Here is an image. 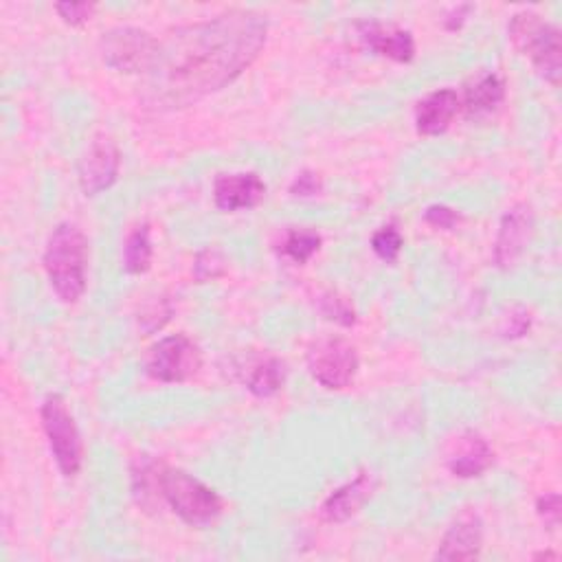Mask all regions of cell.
Segmentation results:
<instances>
[{
  "label": "cell",
  "instance_id": "cell-18",
  "mask_svg": "<svg viewBox=\"0 0 562 562\" xmlns=\"http://www.w3.org/2000/svg\"><path fill=\"white\" fill-rule=\"evenodd\" d=\"M285 362L277 356H263L255 360L244 378L246 389L257 397H270L285 384Z\"/></svg>",
  "mask_w": 562,
  "mask_h": 562
},
{
  "label": "cell",
  "instance_id": "cell-16",
  "mask_svg": "<svg viewBox=\"0 0 562 562\" xmlns=\"http://www.w3.org/2000/svg\"><path fill=\"white\" fill-rule=\"evenodd\" d=\"M505 99V81L494 72V70H483L474 75L465 90H463V101L461 110L465 116H485L494 112Z\"/></svg>",
  "mask_w": 562,
  "mask_h": 562
},
{
  "label": "cell",
  "instance_id": "cell-3",
  "mask_svg": "<svg viewBox=\"0 0 562 562\" xmlns=\"http://www.w3.org/2000/svg\"><path fill=\"white\" fill-rule=\"evenodd\" d=\"M509 40L551 86L560 83L562 42L555 24L536 11H518L509 20Z\"/></svg>",
  "mask_w": 562,
  "mask_h": 562
},
{
  "label": "cell",
  "instance_id": "cell-19",
  "mask_svg": "<svg viewBox=\"0 0 562 562\" xmlns=\"http://www.w3.org/2000/svg\"><path fill=\"white\" fill-rule=\"evenodd\" d=\"M151 266V237L149 224L138 222L130 228L123 244V268L130 274H143Z\"/></svg>",
  "mask_w": 562,
  "mask_h": 562
},
{
  "label": "cell",
  "instance_id": "cell-9",
  "mask_svg": "<svg viewBox=\"0 0 562 562\" xmlns=\"http://www.w3.org/2000/svg\"><path fill=\"white\" fill-rule=\"evenodd\" d=\"M121 171V149L108 136H97L79 160V184L86 195L110 189Z\"/></svg>",
  "mask_w": 562,
  "mask_h": 562
},
{
  "label": "cell",
  "instance_id": "cell-26",
  "mask_svg": "<svg viewBox=\"0 0 562 562\" xmlns=\"http://www.w3.org/2000/svg\"><path fill=\"white\" fill-rule=\"evenodd\" d=\"M55 11L66 24L81 26L88 20H92V15L97 13V4H92V2H59V4H55Z\"/></svg>",
  "mask_w": 562,
  "mask_h": 562
},
{
  "label": "cell",
  "instance_id": "cell-8",
  "mask_svg": "<svg viewBox=\"0 0 562 562\" xmlns=\"http://www.w3.org/2000/svg\"><path fill=\"white\" fill-rule=\"evenodd\" d=\"M202 367V351L187 334H171L149 347L145 371L158 382H184Z\"/></svg>",
  "mask_w": 562,
  "mask_h": 562
},
{
  "label": "cell",
  "instance_id": "cell-17",
  "mask_svg": "<svg viewBox=\"0 0 562 562\" xmlns=\"http://www.w3.org/2000/svg\"><path fill=\"white\" fill-rule=\"evenodd\" d=\"M492 463H494L492 446L479 432H468L463 437L461 448L452 454L448 468L459 479H474L483 474Z\"/></svg>",
  "mask_w": 562,
  "mask_h": 562
},
{
  "label": "cell",
  "instance_id": "cell-25",
  "mask_svg": "<svg viewBox=\"0 0 562 562\" xmlns=\"http://www.w3.org/2000/svg\"><path fill=\"white\" fill-rule=\"evenodd\" d=\"M226 272V257L217 248H204L193 261V277L198 281H215Z\"/></svg>",
  "mask_w": 562,
  "mask_h": 562
},
{
  "label": "cell",
  "instance_id": "cell-30",
  "mask_svg": "<svg viewBox=\"0 0 562 562\" xmlns=\"http://www.w3.org/2000/svg\"><path fill=\"white\" fill-rule=\"evenodd\" d=\"M468 11H470V7H468V4L452 7V9L448 11L446 20H443L446 29H448V31H457V29H461V26H463V22L468 20Z\"/></svg>",
  "mask_w": 562,
  "mask_h": 562
},
{
  "label": "cell",
  "instance_id": "cell-15",
  "mask_svg": "<svg viewBox=\"0 0 562 562\" xmlns=\"http://www.w3.org/2000/svg\"><path fill=\"white\" fill-rule=\"evenodd\" d=\"M483 549V525L476 514H461L443 533L435 558L476 560Z\"/></svg>",
  "mask_w": 562,
  "mask_h": 562
},
{
  "label": "cell",
  "instance_id": "cell-24",
  "mask_svg": "<svg viewBox=\"0 0 562 562\" xmlns=\"http://www.w3.org/2000/svg\"><path fill=\"white\" fill-rule=\"evenodd\" d=\"M402 246H404V239H402V233L397 231L395 224L380 226L371 237V248L382 261H395Z\"/></svg>",
  "mask_w": 562,
  "mask_h": 562
},
{
  "label": "cell",
  "instance_id": "cell-6",
  "mask_svg": "<svg viewBox=\"0 0 562 562\" xmlns=\"http://www.w3.org/2000/svg\"><path fill=\"white\" fill-rule=\"evenodd\" d=\"M40 417L59 472L64 476H77L83 463V441L64 397L57 393L48 395L40 408Z\"/></svg>",
  "mask_w": 562,
  "mask_h": 562
},
{
  "label": "cell",
  "instance_id": "cell-13",
  "mask_svg": "<svg viewBox=\"0 0 562 562\" xmlns=\"http://www.w3.org/2000/svg\"><path fill=\"white\" fill-rule=\"evenodd\" d=\"M461 112V97L452 88H439L426 94L415 108V130L422 136L443 134Z\"/></svg>",
  "mask_w": 562,
  "mask_h": 562
},
{
  "label": "cell",
  "instance_id": "cell-14",
  "mask_svg": "<svg viewBox=\"0 0 562 562\" xmlns=\"http://www.w3.org/2000/svg\"><path fill=\"white\" fill-rule=\"evenodd\" d=\"M375 490V481L371 474L360 472L351 481L336 487L321 505V518L325 522H345L356 516L362 505L371 498Z\"/></svg>",
  "mask_w": 562,
  "mask_h": 562
},
{
  "label": "cell",
  "instance_id": "cell-20",
  "mask_svg": "<svg viewBox=\"0 0 562 562\" xmlns=\"http://www.w3.org/2000/svg\"><path fill=\"white\" fill-rule=\"evenodd\" d=\"M165 463L154 459H140L132 470V487L138 501L149 507L154 503H162L160 494V479H162Z\"/></svg>",
  "mask_w": 562,
  "mask_h": 562
},
{
  "label": "cell",
  "instance_id": "cell-1",
  "mask_svg": "<svg viewBox=\"0 0 562 562\" xmlns=\"http://www.w3.org/2000/svg\"><path fill=\"white\" fill-rule=\"evenodd\" d=\"M268 37L266 15L228 9L178 26L160 42L143 101L156 110H180L233 83L259 57Z\"/></svg>",
  "mask_w": 562,
  "mask_h": 562
},
{
  "label": "cell",
  "instance_id": "cell-27",
  "mask_svg": "<svg viewBox=\"0 0 562 562\" xmlns=\"http://www.w3.org/2000/svg\"><path fill=\"white\" fill-rule=\"evenodd\" d=\"M424 220L435 226V228H441V231H450L459 224L461 215L452 209V206H446V204H432L426 209L424 213Z\"/></svg>",
  "mask_w": 562,
  "mask_h": 562
},
{
  "label": "cell",
  "instance_id": "cell-4",
  "mask_svg": "<svg viewBox=\"0 0 562 562\" xmlns=\"http://www.w3.org/2000/svg\"><path fill=\"white\" fill-rule=\"evenodd\" d=\"M160 494L162 503H167L173 514L193 527L213 522L224 509V501L213 487L189 472L169 465L162 468Z\"/></svg>",
  "mask_w": 562,
  "mask_h": 562
},
{
  "label": "cell",
  "instance_id": "cell-22",
  "mask_svg": "<svg viewBox=\"0 0 562 562\" xmlns=\"http://www.w3.org/2000/svg\"><path fill=\"white\" fill-rule=\"evenodd\" d=\"M318 312L323 314L325 321H331L336 325H342V327H349L356 323V307L353 303L338 294V292H325L318 301Z\"/></svg>",
  "mask_w": 562,
  "mask_h": 562
},
{
  "label": "cell",
  "instance_id": "cell-5",
  "mask_svg": "<svg viewBox=\"0 0 562 562\" xmlns=\"http://www.w3.org/2000/svg\"><path fill=\"white\" fill-rule=\"evenodd\" d=\"M101 59L125 75H149L160 55V40L136 26H116L99 42Z\"/></svg>",
  "mask_w": 562,
  "mask_h": 562
},
{
  "label": "cell",
  "instance_id": "cell-29",
  "mask_svg": "<svg viewBox=\"0 0 562 562\" xmlns=\"http://www.w3.org/2000/svg\"><path fill=\"white\" fill-rule=\"evenodd\" d=\"M536 512H538V516L542 518V522L547 527H551V529L558 527V522H560V496L555 492H549V494L540 496L538 503H536Z\"/></svg>",
  "mask_w": 562,
  "mask_h": 562
},
{
  "label": "cell",
  "instance_id": "cell-10",
  "mask_svg": "<svg viewBox=\"0 0 562 562\" xmlns=\"http://www.w3.org/2000/svg\"><path fill=\"white\" fill-rule=\"evenodd\" d=\"M531 233H533L531 211L525 204L512 206L498 224V233L494 241V263L498 268H512L525 252L531 239Z\"/></svg>",
  "mask_w": 562,
  "mask_h": 562
},
{
  "label": "cell",
  "instance_id": "cell-7",
  "mask_svg": "<svg viewBox=\"0 0 562 562\" xmlns=\"http://www.w3.org/2000/svg\"><path fill=\"white\" fill-rule=\"evenodd\" d=\"M358 367L360 360L356 347L340 336H321L307 349V369L312 378L329 391L349 386Z\"/></svg>",
  "mask_w": 562,
  "mask_h": 562
},
{
  "label": "cell",
  "instance_id": "cell-21",
  "mask_svg": "<svg viewBox=\"0 0 562 562\" xmlns=\"http://www.w3.org/2000/svg\"><path fill=\"white\" fill-rule=\"evenodd\" d=\"M321 248V235L312 228H292L281 241V255L294 263L310 261Z\"/></svg>",
  "mask_w": 562,
  "mask_h": 562
},
{
  "label": "cell",
  "instance_id": "cell-11",
  "mask_svg": "<svg viewBox=\"0 0 562 562\" xmlns=\"http://www.w3.org/2000/svg\"><path fill=\"white\" fill-rule=\"evenodd\" d=\"M266 198V182L255 171L220 173L213 182V200L222 211H244Z\"/></svg>",
  "mask_w": 562,
  "mask_h": 562
},
{
  "label": "cell",
  "instance_id": "cell-23",
  "mask_svg": "<svg viewBox=\"0 0 562 562\" xmlns=\"http://www.w3.org/2000/svg\"><path fill=\"white\" fill-rule=\"evenodd\" d=\"M173 314V305L167 296H154L151 301H147L138 314V327L145 334H154L156 329H160Z\"/></svg>",
  "mask_w": 562,
  "mask_h": 562
},
{
  "label": "cell",
  "instance_id": "cell-28",
  "mask_svg": "<svg viewBox=\"0 0 562 562\" xmlns=\"http://www.w3.org/2000/svg\"><path fill=\"white\" fill-rule=\"evenodd\" d=\"M323 182L316 173L312 171H301L296 173V178L290 182V193L296 198H312L316 193H321Z\"/></svg>",
  "mask_w": 562,
  "mask_h": 562
},
{
  "label": "cell",
  "instance_id": "cell-2",
  "mask_svg": "<svg viewBox=\"0 0 562 562\" xmlns=\"http://www.w3.org/2000/svg\"><path fill=\"white\" fill-rule=\"evenodd\" d=\"M42 261L53 292L64 303L79 301L88 279V237L83 231L70 222L57 224L48 235Z\"/></svg>",
  "mask_w": 562,
  "mask_h": 562
},
{
  "label": "cell",
  "instance_id": "cell-12",
  "mask_svg": "<svg viewBox=\"0 0 562 562\" xmlns=\"http://www.w3.org/2000/svg\"><path fill=\"white\" fill-rule=\"evenodd\" d=\"M358 35L373 53H378L391 61L408 64L415 57V40L411 35V31H406L397 24L367 20V22L358 24Z\"/></svg>",
  "mask_w": 562,
  "mask_h": 562
}]
</instances>
